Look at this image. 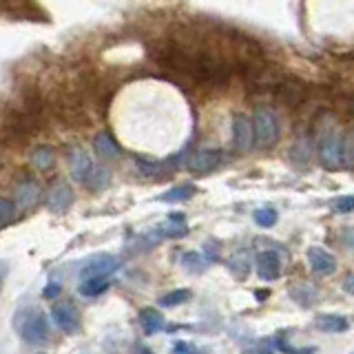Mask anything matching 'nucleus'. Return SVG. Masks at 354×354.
Wrapping results in <instances>:
<instances>
[{"instance_id":"1","label":"nucleus","mask_w":354,"mask_h":354,"mask_svg":"<svg viewBox=\"0 0 354 354\" xmlns=\"http://www.w3.org/2000/svg\"><path fill=\"white\" fill-rule=\"evenodd\" d=\"M18 317H23V323H18L16 328L27 343H31V346L47 343V339H49V321H47L42 312L27 308L25 312L18 314Z\"/></svg>"},{"instance_id":"2","label":"nucleus","mask_w":354,"mask_h":354,"mask_svg":"<svg viewBox=\"0 0 354 354\" xmlns=\"http://www.w3.org/2000/svg\"><path fill=\"white\" fill-rule=\"evenodd\" d=\"M253 127H255V142L262 149H273L279 140V122L277 116L266 107H257L253 113Z\"/></svg>"},{"instance_id":"3","label":"nucleus","mask_w":354,"mask_h":354,"mask_svg":"<svg viewBox=\"0 0 354 354\" xmlns=\"http://www.w3.org/2000/svg\"><path fill=\"white\" fill-rule=\"evenodd\" d=\"M319 160L323 168H339L343 162V138L339 131H325L319 138Z\"/></svg>"},{"instance_id":"4","label":"nucleus","mask_w":354,"mask_h":354,"mask_svg":"<svg viewBox=\"0 0 354 354\" xmlns=\"http://www.w3.org/2000/svg\"><path fill=\"white\" fill-rule=\"evenodd\" d=\"M53 323L66 334H75L80 330V312L71 301H58L51 308Z\"/></svg>"},{"instance_id":"5","label":"nucleus","mask_w":354,"mask_h":354,"mask_svg":"<svg viewBox=\"0 0 354 354\" xmlns=\"http://www.w3.org/2000/svg\"><path fill=\"white\" fill-rule=\"evenodd\" d=\"M305 257H308V264L312 268V273H317L321 277H330L337 273V257H334L330 251H325L321 246H310L308 251H305Z\"/></svg>"},{"instance_id":"6","label":"nucleus","mask_w":354,"mask_h":354,"mask_svg":"<svg viewBox=\"0 0 354 354\" xmlns=\"http://www.w3.org/2000/svg\"><path fill=\"white\" fill-rule=\"evenodd\" d=\"M233 140H235V147L246 153L255 147V127H253V120L244 116V113H237L235 120H233Z\"/></svg>"},{"instance_id":"7","label":"nucleus","mask_w":354,"mask_h":354,"mask_svg":"<svg viewBox=\"0 0 354 354\" xmlns=\"http://www.w3.org/2000/svg\"><path fill=\"white\" fill-rule=\"evenodd\" d=\"M275 95L286 107H299L305 100V87L294 78H281V82L275 87Z\"/></svg>"},{"instance_id":"8","label":"nucleus","mask_w":354,"mask_h":354,"mask_svg":"<svg viewBox=\"0 0 354 354\" xmlns=\"http://www.w3.org/2000/svg\"><path fill=\"white\" fill-rule=\"evenodd\" d=\"M257 273L264 281H275L277 277H281V257L275 251H264L257 255Z\"/></svg>"},{"instance_id":"9","label":"nucleus","mask_w":354,"mask_h":354,"mask_svg":"<svg viewBox=\"0 0 354 354\" xmlns=\"http://www.w3.org/2000/svg\"><path fill=\"white\" fill-rule=\"evenodd\" d=\"M120 268V262L111 255H95L91 264L84 266L82 279H91V277H109L111 273H116Z\"/></svg>"},{"instance_id":"10","label":"nucleus","mask_w":354,"mask_h":354,"mask_svg":"<svg viewBox=\"0 0 354 354\" xmlns=\"http://www.w3.org/2000/svg\"><path fill=\"white\" fill-rule=\"evenodd\" d=\"M40 199V184L34 179H25L21 186L16 188V208L18 210H29Z\"/></svg>"},{"instance_id":"11","label":"nucleus","mask_w":354,"mask_h":354,"mask_svg":"<svg viewBox=\"0 0 354 354\" xmlns=\"http://www.w3.org/2000/svg\"><path fill=\"white\" fill-rule=\"evenodd\" d=\"M219 160H222V153L219 151H197L195 155H190L188 160V168L193 170V173H208V170H213Z\"/></svg>"},{"instance_id":"12","label":"nucleus","mask_w":354,"mask_h":354,"mask_svg":"<svg viewBox=\"0 0 354 354\" xmlns=\"http://www.w3.org/2000/svg\"><path fill=\"white\" fill-rule=\"evenodd\" d=\"M73 204V190L69 184H55L51 188L49 197H47V206L53 213H64L66 208Z\"/></svg>"},{"instance_id":"13","label":"nucleus","mask_w":354,"mask_h":354,"mask_svg":"<svg viewBox=\"0 0 354 354\" xmlns=\"http://www.w3.org/2000/svg\"><path fill=\"white\" fill-rule=\"evenodd\" d=\"M226 268L231 270V275L235 277V279L244 281L246 277L251 275V268H253L251 255H248V251H235L231 257H228Z\"/></svg>"},{"instance_id":"14","label":"nucleus","mask_w":354,"mask_h":354,"mask_svg":"<svg viewBox=\"0 0 354 354\" xmlns=\"http://www.w3.org/2000/svg\"><path fill=\"white\" fill-rule=\"evenodd\" d=\"M93 149L102 160H118L120 153H122L120 147H118V142L113 140L111 133H100V136L93 140Z\"/></svg>"},{"instance_id":"15","label":"nucleus","mask_w":354,"mask_h":354,"mask_svg":"<svg viewBox=\"0 0 354 354\" xmlns=\"http://www.w3.org/2000/svg\"><path fill=\"white\" fill-rule=\"evenodd\" d=\"M314 325H317V330L321 332L339 334V332H346L350 323L346 317H341V314H319V317L314 319Z\"/></svg>"},{"instance_id":"16","label":"nucleus","mask_w":354,"mask_h":354,"mask_svg":"<svg viewBox=\"0 0 354 354\" xmlns=\"http://www.w3.org/2000/svg\"><path fill=\"white\" fill-rule=\"evenodd\" d=\"M91 168H93L91 157L82 149H75L71 153V173H73V177L78 181H84V179H87V175L91 173Z\"/></svg>"},{"instance_id":"17","label":"nucleus","mask_w":354,"mask_h":354,"mask_svg":"<svg viewBox=\"0 0 354 354\" xmlns=\"http://www.w3.org/2000/svg\"><path fill=\"white\" fill-rule=\"evenodd\" d=\"M31 164L36 170H49L53 164H55V151L49 147V144H40L36 147L34 153H31Z\"/></svg>"},{"instance_id":"18","label":"nucleus","mask_w":354,"mask_h":354,"mask_svg":"<svg viewBox=\"0 0 354 354\" xmlns=\"http://www.w3.org/2000/svg\"><path fill=\"white\" fill-rule=\"evenodd\" d=\"M140 325L142 330H144V334H157L162 328H164V317L155 310V308H144L140 312Z\"/></svg>"},{"instance_id":"19","label":"nucleus","mask_w":354,"mask_h":354,"mask_svg":"<svg viewBox=\"0 0 354 354\" xmlns=\"http://www.w3.org/2000/svg\"><path fill=\"white\" fill-rule=\"evenodd\" d=\"M197 193V186L195 184H177L168 190V193H164L160 199L162 202H166V204H179V202H188L190 197H195Z\"/></svg>"},{"instance_id":"20","label":"nucleus","mask_w":354,"mask_h":354,"mask_svg":"<svg viewBox=\"0 0 354 354\" xmlns=\"http://www.w3.org/2000/svg\"><path fill=\"white\" fill-rule=\"evenodd\" d=\"M290 296L296 303H301V305L308 308V305L319 301V290L312 288L310 283H296V286H292V288H290Z\"/></svg>"},{"instance_id":"21","label":"nucleus","mask_w":354,"mask_h":354,"mask_svg":"<svg viewBox=\"0 0 354 354\" xmlns=\"http://www.w3.org/2000/svg\"><path fill=\"white\" fill-rule=\"evenodd\" d=\"M109 288V277H91V279H82L80 294L84 296H98Z\"/></svg>"},{"instance_id":"22","label":"nucleus","mask_w":354,"mask_h":354,"mask_svg":"<svg viewBox=\"0 0 354 354\" xmlns=\"http://www.w3.org/2000/svg\"><path fill=\"white\" fill-rule=\"evenodd\" d=\"M87 186L91 188V190H104L109 186V181H111V173L107 168H102V166H93L91 168V173L87 175Z\"/></svg>"},{"instance_id":"23","label":"nucleus","mask_w":354,"mask_h":354,"mask_svg":"<svg viewBox=\"0 0 354 354\" xmlns=\"http://www.w3.org/2000/svg\"><path fill=\"white\" fill-rule=\"evenodd\" d=\"M181 266H184V270L199 275V273L206 270L208 260H206L204 255H199V253H186L184 257H181Z\"/></svg>"},{"instance_id":"24","label":"nucleus","mask_w":354,"mask_h":354,"mask_svg":"<svg viewBox=\"0 0 354 354\" xmlns=\"http://www.w3.org/2000/svg\"><path fill=\"white\" fill-rule=\"evenodd\" d=\"M188 299H190V290L179 288V290H173V292H168V294L162 296V299H160V305H164V308H175V305L186 303Z\"/></svg>"},{"instance_id":"25","label":"nucleus","mask_w":354,"mask_h":354,"mask_svg":"<svg viewBox=\"0 0 354 354\" xmlns=\"http://www.w3.org/2000/svg\"><path fill=\"white\" fill-rule=\"evenodd\" d=\"M255 222L260 224L262 228H270V226H275L277 224V210H273V208H260V210H255Z\"/></svg>"},{"instance_id":"26","label":"nucleus","mask_w":354,"mask_h":354,"mask_svg":"<svg viewBox=\"0 0 354 354\" xmlns=\"http://www.w3.org/2000/svg\"><path fill=\"white\" fill-rule=\"evenodd\" d=\"M14 219H16V204H12L5 197H0V228L12 224Z\"/></svg>"},{"instance_id":"27","label":"nucleus","mask_w":354,"mask_h":354,"mask_svg":"<svg viewBox=\"0 0 354 354\" xmlns=\"http://www.w3.org/2000/svg\"><path fill=\"white\" fill-rule=\"evenodd\" d=\"M332 210H334V213H341V215L352 213V210H354V195L337 197V199L332 202Z\"/></svg>"},{"instance_id":"28","label":"nucleus","mask_w":354,"mask_h":354,"mask_svg":"<svg viewBox=\"0 0 354 354\" xmlns=\"http://www.w3.org/2000/svg\"><path fill=\"white\" fill-rule=\"evenodd\" d=\"M275 346L279 352H286V354H314L317 350L314 348H296V346H290L286 339H275Z\"/></svg>"},{"instance_id":"29","label":"nucleus","mask_w":354,"mask_h":354,"mask_svg":"<svg viewBox=\"0 0 354 354\" xmlns=\"http://www.w3.org/2000/svg\"><path fill=\"white\" fill-rule=\"evenodd\" d=\"M343 162L354 168V131H350L348 136L343 138Z\"/></svg>"},{"instance_id":"30","label":"nucleus","mask_w":354,"mask_h":354,"mask_svg":"<svg viewBox=\"0 0 354 354\" xmlns=\"http://www.w3.org/2000/svg\"><path fill=\"white\" fill-rule=\"evenodd\" d=\"M173 354H204V352L199 350L197 346H193V343H188V341H177L173 346Z\"/></svg>"},{"instance_id":"31","label":"nucleus","mask_w":354,"mask_h":354,"mask_svg":"<svg viewBox=\"0 0 354 354\" xmlns=\"http://www.w3.org/2000/svg\"><path fill=\"white\" fill-rule=\"evenodd\" d=\"M188 233V228L184 226V224H170V226H166L164 231H162V235L164 237H184Z\"/></svg>"},{"instance_id":"32","label":"nucleus","mask_w":354,"mask_h":354,"mask_svg":"<svg viewBox=\"0 0 354 354\" xmlns=\"http://www.w3.org/2000/svg\"><path fill=\"white\" fill-rule=\"evenodd\" d=\"M58 294H60V283H58V281H55V283H49V286L45 288V292H42L45 299H55Z\"/></svg>"},{"instance_id":"33","label":"nucleus","mask_w":354,"mask_h":354,"mask_svg":"<svg viewBox=\"0 0 354 354\" xmlns=\"http://www.w3.org/2000/svg\"><path fill=\"white\" fill-rule=\"evenodd\" d=\"M343 292L348 294H354V273L346 277V281H343Z\"/></svg>"},{"instance_id":"34","label":"nucleus","mask_w":354,"mask_h":354,"mask_svg":"<svg viewBox=\"0 0 354 354\" xmlns=\"http://www.w3.org/2000/svg\"><path fill=\"white\" fill-rule=\"evenodd\" d=\"M244 354H270V352H264V350H248Z\"/></svg>"},{"instance_id":"35","label":"nucleus","mask_w":354,"mask_h":354,"mask_svg":"<svg viewBox=\"0 0 354 354\" xmlns=\"http://www.w3.org/2000/svg\"><path fill=\"white\" fill-rule=\"evenodd\" d=\"M264 296H268V292H266V290H262V292L257 290V299H260V301H264Z\"/></svg>"},{"instance_id":"36","label":"nucleus","mask_w":354,"mask_h":354,"mask_svg":"<svg viewBox=\"0 0 354 354\" xmlns=\"http://www.w3.org/2000/svg\"><path fill=\"white\" fill-rule=\"evenodd\" d=\"M3 279H5V275H3V268H0V288H3Z\"/></svg>"},{"instance_id":"37","label":"nucleus","mask_w":354,"mask_h":354,"mask_svg":"<svg viewBox=\"0 0 354 354\" xmlns=\"http://www.w3.org/2000/svg\"><path fill=\"white\" fill-rule=\"evenodd\" d=\"M140 354H153V352H151L149 348H142V350H140Z\"/></svg>"},{"instance_id":"38","label":"nucleus","mask_w":354,"mask_h":354,"mask_svg":"<svg viewBox=\"0 0 354 354\" xmlns=\"http://www.w3.org/2000/svg\"><path fill=\"white\" fill-rule=\"evenodd\" d=\"M350 354H354V350H352V352H350Z\"/></svg>"}]
</instances>
